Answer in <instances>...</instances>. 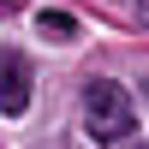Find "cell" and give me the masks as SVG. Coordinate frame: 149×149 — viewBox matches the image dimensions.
<instances>
[{"instance_id":"6da1fadb","label":"cell","mask_w":149,"mask_h":149,"mask_svg":"<svg viewBox=\"0 0 149 149\" xmlns=\"http://www.w3.org/2000/svg\"><path fill=\"white\" fill-rule=\"evenodd\" d=\"M84 125H90L95 143H119L137 131V113H131V95L119 90L113 78H90L84 84Z\"/></svg>"},{"instance_id":"7a4b0ae2","label":"cell","mask_w":149,"mask_h":149,"mask_svg":"<svg viewBox=\"0 0 149 149\" xmlns=\"http://www.w3.org/2000/svg\"><path fill=\"white\" fill-rule=\"evenodd\" d=\"M30 107V60L18 48H0V113H24Z\"/></svg>"},{"instance_id":"3957f363","label":"cell","mask_w":149,"mask_h":149,"mask_svg":"<svg viewBox=\"0 0 149 149\" xmlns=\"http://www.w3.org/2000/svg\"><path fill=\"white\" fill-rule=\"evenodd\" d=\"M36 30H42L48 42H72V36H78V18L60 12V6H42V12H36Z\"/></svg>"}]
</instances>
